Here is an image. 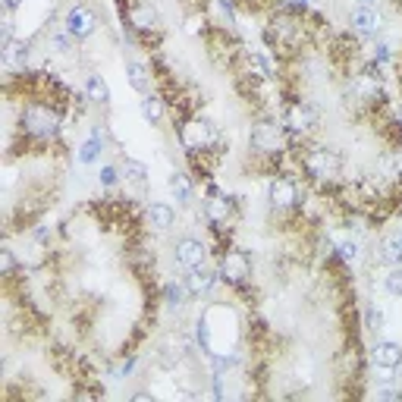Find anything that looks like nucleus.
<instances>
[{"instance_id": "2", "label": "nucleus", "mask_w": 402, "mask_h": 402, "mask_svg": "<svg viewBox=\"0 0 402 402\" xmlns=\"http://www.w3.org/2000/svg\"><path fill=\"white\" fill-rule=\"evenodd\" d=\"M305 173L314 179V183H333L343 173V157L333 151V148H311L302 157Z\"/></svg>"}, {"instance_id": "33", "label": "nucleus", "mask_w": 402, "mask_h": 402, "mask_svg": "<svg viewBox=\"0 0 402 402\" xmlns=\"http://www.w3.org/2000/svg\"><path fill=\"white\" fill-rule=\"evenodd\" d=\"M0 258H4V277H13V271H16V255H13V248H4V251H0Z\"/></svg>"}, {"instance_id": "22", "label": "nucleus", "mask_w": 402, "mask_h": 402, "mask_svg": "<svg viewBox=\"0 0 402 402\" xmlns=\"http://www.w3.org/2000/svg\"><path fill=\"white\" fill-rule=\"evenodd\" d=\"M167 189H170V195H173V199H176L179 204H192V183H189L186 173H170Z\"/></svg>"}, {"instance_id": "18", "label": "nucleus", "mask_w": 402, "mask_h": 402, "mask_svg": "<svg viewBox=\"0 0 402 402\" xmlns=\"http://www.w3.org/2000/svg\"><path fill=\"white\" fill-rule=\"evenodd\" d=\"M126 79H129V85L139 94H151V73H148L145 63H139V60L126 63Z\"/></svg>"}, {"instance_id": "21", "label": "nucleus", "mask_w": 402, "mask_h": 402, "mask_svg": "<svg viewBox=\"0 0 402 402\" xmlns=\"http://www.w3.org/2000/svg\"><path fill=\"white\" fill-rule=\"evenodd\" d=\"M139 110H141V116H145L151 126H161L164 123V101L157 98V94H141Z\"/></svg>"}, {"instance_id": "8", "label": "nucleus", "mask_w": 402, "mask_h": 402, "mask_svg": "<svg viewBox=\"0 0 402 402\" xmlns=\"http://www.w3.org/2000/svg\"><path fill=\"white\" fill-rule=\"evenodd\" d=\"M94 26H98V19H94V13L89 10L85 4H73L63 16V29L69 31V35L76 38V41H82V38H89Z\"/></svg>"}, {"instance_id": "14", "label": "nucleus", "mask_w": 402, "mask_h": 402, "mask_svg": "<svg viewBox=\"0 0 402 402\" xmlns=\"http://www.w3.org/2000/svg\"><path fill=\"white\" fill-rule=\"evenodd\" d=\"M204 217H208L214 226H223L226 220L233 217V201L226 199V195H220L217 189H211L208 201H204Z\"/></svg>"}, {"instance_id": "31", "label": "nucleus", "mask_w": 402, "mask_h": 402, "mask_svg": "<svg viewBox=\"0 0 402 402\" xmlns=\"http://www.w3.org/2000/svg\"><path fill=\"white\" fill-rule=\"evenodd\" d=\"M120 176H123V173L116 170V167H101V176H98V179H101V186H107V189H110V186L120 183Z\"/></svg>"}, {"instance_id": "6", "label": "nucleus", "mask_w": 402, "mask_h": 402, "mask_svg": "<svg viewBox=\"0 0 402 402\" xmlns=\"http://www.w3.org/2000/svg\"><path fill=\"white\" fill-rule=\"evenodd\" d=\"M251 277V258L246 255V251L233 248L223 255V261H220V280L233 283V286H242Z\"/></svg>"}, {"instance_id": "19", "label": "nucleus", "mask_w": 402, "mask_h": 402, "mask_svg": "<svg viewBox=\"0 0 402 402\" xmlns=\"http://www.w3.org/2000/svg\"><path fill=\"white\" fill-rule=\"evenodd\" d=\"M246 69H248V76L261 79V82L273 79V63L267 60L261 51H248V54H246Z\"/></svg>"}, {"instance_id": "11", "label": "nucleus", "mask_w": 402, "mask_h": 402, "mask_svg": "<svg viewBox=\"0 0 402 402\" xmlns=\"http://www.w3.org/2000/svg\"><path fill=\"white\" fill-rule=\"evenodd\" d=\"M271 38L277 44H296L298 38H302V26H298L296 16L289 13H277L271 19Z\"/></svg>"}, {"instance_id": "34", "label": "nucleus", "mask_w": 402, "mask_h": 402, "mask_svg": "<svg viewBox=\"0 0 402 402\" xmlns=\"http://www.w3.org/2000/svg\"><path fill=\"white\" fill-rule=\"evenodd\" d=\"M368 330H383V314L377 308H368Z\"/></svg>"}, {"instance_id": "13", "label": "nucleus", "mask_w": 402, "mask_h": 402, "mask_svg": "<svg viewBox=\"0 0 402 402\" xmlns=\"http://www.w3.org/2000/svg\"><path fill=\"white\" fill-rule=\"evenodd\" d=\"M176 261L183 264L186 271L204 267V264H208V248H204L199 239H179L176 242Z\"/></svg>"}, {"instance_id": "25", "label": "nucleus", "mask_w": 402, "mask_h": 402, "mask_svg": "<svg viewBox=\"0 0 402 402\" xmlns=\"http://www.w3.org/2000/svg\"><path fill=\"white\" fill-rule=\"evenodd\" d=\"M189 296H192V293H189L186 280H183V283H176V280L164 283V302H167L170 308H179V305H186V298H189Z\"/></svg>"}, {"instance_id": "26", "label": "nucleus", "mask_w": 402, "mask_h": 402, "mask_svg": "<svg viewBox=\"0 0 402 402\" xmlns=\"http://www.w3.org/2000/svg\"><path fill=\"white\" fill-rule=\"evenodd\" d=\"M101 151H104V139H89L82 148H79V164H94L101 157Z\"/></svg>"}, {"instance_id": "4", "label": "nucleus", "mask_w": 402, "mask_h": 402, "mask_svg": "<svg viewBox=\"0 0 402 402\" xmlns=\"http://www.w3.org/2000/svg\"><path fill=\"white\" fill-rule=\"evenodd\" d=\"M286 126L277 123V120H261V123H255V129H251V136H248V145H251V151H258V154H280L283 148H286Z\"/></svg>"}, {"instance_id": "23", "label": "nucleus", "mask_w": 402, "mask_h": 402, "mask_svg": "<svg viewBox=\"0 0 402 402\" xmlns=\"http://www.w3.org/2000/svg\"><path fill=\"white\" fill-rule=\"evenodd\" d=\"M120 173H123L126 183H136V186H141V183L148 179V167H145L141 161H136V157H123Z\"/></svg>"}, {"instance_id": "20", "label": "nucleus", "mask_w": 402, "mask_h": 402, "mask_svg": "<svg viewBox=\"0 0 402 402\" xmlns=\"http://www.w3.org/2000/svg\"><path fill=\"white\" fill-rule=\"evenodd\" d=\"M85 94H89L91 104L107 107L110 104V85L104 82V76H89L85 79Z\"/></svg>"}, {"instance_id": "5", "label": "nucleus", "mask_w": 402, "mask_h": 402, "mask_svg": "<svg viewBox=\"0 0 402 402\" xmlns=\"http://www.w3.org/2000/svg\"><path fill=\"white\" fill-rule=\"evenodd\" d=\"M283 126H286L289 136H308V132H314V126H318V110L308 101H296L283 114Z\"/></svg>"}, {"instance_id": "12", "label": "nucleus", "mask_w": 402, "mask_h": 402, "mask_svg": "<svg viewBox=\"0 0 402 402\" xmlns=\"http://www.w3.org/2000/svg\"><path fill=\"white\" fill-rule=\"evenodd\" d=\"M371 361L381 371H396L402 365V346L393 343V340H377L374 349H371Z\"/></svg>"}, {"instance_id": "3", "label": "nucleus", "mask_w": 402, "mask_h": 402, "mask_svg": "<svg viewBox=\"0 0 402 402\" xmlns=\"http://www.w3.org/2000/svg\"><path fill=\"white\" fill-rule=\"evenodd\" d=\"M22 129L35 139H54L60 132V114L51 104H29L22 110Z\"/></svg>"}, {"instance_id": "28", "label": "nucleus", "mask_w": 402, "mask_h": 402, "mask_svg": "<svg viewBox=\"0 0 402 402\" xmlns=\"http://www.w3.org/2000/svg\"><path fill=\"white\" fill-rule=\"evenodd\" d=\"M383 286H387L390 296L402 298V267H393V271L387 273V280H383Z\"/></svg>"}, {"instance_id": "17", "label": "nucleus", "mask_w": 402, "mask_h": 402, "mask_svg": "<svg viewBox=\"0 0 402 402\" xmlns=\"http://www.w3.org/2000/svg\"><path fill=\"white\" fill-rule=\"evenodd\" d=\"M173 220H176V211H173L167 201H151L148 204V223H151V230L167 233L173 226Z\"/></svg>"}, {"instance_id": "24", "label": "nucleus", "mask_w": 402, "mask_h": 402, "mask_svg": "<svg viewBox=\"0 0 402 402\" xmlns=\"http://www.w3.org/2000/svg\"><path fill=\"white\" fill-rule=\"evenodd\" d=\"M4 63L6 66H26L29 63V44L26 41H6L4 44Z\"/></svg>"}, {"instance_id": "38", "label": "nucleus", "mask_w": 402, "mask_h": 402, "mask_svg": "<svg viewBox=\"0 0 402 402\" xmlns=\"http://www.w3.org/2000/svg\"><path fill=\"white\" fill-rule=\"evenodd\" d=\"M132 399H136V402H151V396H148V393H136Z\"/></svg>"}, {"instance_id": "32", "label": "nucleus", "mask_w": 402, "mask_h": 402, "mask_svg": "<svg viewBox=\"0 0 402 402\" xmlns=\"http://www.w3.org/2000/svg\"><path fill=\"white\" fill-rule=\"evenodd\" d=\"M371 57H374V63H377V66H383V63H387L390 60V44H374V51H371Z\"/></svg>"}, {"instance_id": "9", "label": "nucleus", "mask_w": 402, "mask_h": 402, "mask_svg": "<svg viewBox=\"0 0 402 402\" xmlns=\"http://www.w3.org/2000/svg\"><path fill=\"white\" fill-rule=\"evenodd\" d=\"M381 91H383V82H381V66H377V63L352 79V94H356L361 104H371V101H377V98H381Z\"/></svg>"}, {"instance_id": "7", "label": "nucleus", "mask_w": 402, "mask_h": 402, "mask_svg": "<svg viewBox=\"0 0 402 402\" xmlns=\"http://www.w3.org/2000/svg\"><path fill=\"white\" fill-rule=\"evenodd\" d=\"M267 201H271V208L277 211H289L298 204V183L289 176H273L271 186H267Z\"/></svg>"}, {"instance_id": "15", "label": "nucleus", "mask_w": 402, "mask_h": 402, "mask_svg": "<svg viewBox=\"0 0 402 402\" xmlns=\"http://www.w3.org/2000/svg\"><path fill=\"white\" fill-rule=\"evenodd\" d=\"M352 29L358 31L361 38H374L377 31H381V16L371 6H356L352 10Z\"/></svg>"}, {"instance_id": "35", "label": "nucleus", "mask_w": 402, "mask_h": 402, "mask_svg": "<svg viewBox=\"0 0 402 402\" xmlns=\"http://www.w3.org/2000/svg\"><path fill=\"white\" fill-rule=\"evenodd\" d=\"M132 368H136V358H126L123 365H120V377H129V374H132Z\"/></svg>"}, {"instance_id": "39", "label": "nucleus", "mask_w": 402, "mask_h": 402, "mask_svg": "<svg viewBox=\"0 0 402 402\" xmlns=\"http://www.w3.org/2000/svg\"><path fill=\"white\" fill-rule=\"evenodd\" d=\"M390 242H393V246H396V248H399V255H402V236H393V239H390Z\"/></svg>"}, {"instance_id": "1", "label": "nucleus", "mask_w": 402, "mask_h": 402, "mask_svg": "<svg viewBox=\"0 0 402 402\" xmlns=\"http://www.w3.org/2000/svg\"><path fill=\"white\" fill-rule=\"evenodd\" d=\"M179 141H183L189 154H204L220 145V129L211 120H204V116H192L179 129Z\"/></svg>"}, {"instance_id": "29", "label": "nucleus", "mask_w": 402, "mask_h": 402, "mask_svg": "<svg viewBox=\"0 0 402 402\" xmlns=\"http://www.w3.org/2000/svg\"><path fill=\"white\" fill-rule=\"evenodd\" d=\"M73 41H76V38L69 35L66 29H63V31H54V38H51V44L57 47V54H73Z\"/></svg>"}, {"instance_id": "30", "label": "nucleus", "mask_w": 402, "mask_h": 402, "mask_svg": "<svg viewBox=\"0 0 402 402\" xmlns=\"http://www.w3.org/2000/svg\"><path fill=\"white\" fill-rule=\"evenodd\" d=\"M336 251L346 258V261H356L358 258V242H352V239H343L340 246H336Z\"/></svg>"}, {"instance_id": "41", "label": "nucleus", "mask_w": 402, "mask_h": 402, "mask_svg": "<svg viewBox=\"0 0 402 402\" xmlns=\"http://www.w3.org/2000/svg\"><path fill=\"white\" fill-rule=\"evenodd\" d=\"M293 4H296V6H305V4H311V0H293Z\"/></svg>"}, {"instance_id": "37", "label": "nucleus", "mask_w": 402, "mask_h": 402, "mask_svg": "<svg viewBox=\"0 0 402 402\" xmlns=\"http://www.w3.org/2000/svg\"><path fill=\"white\" fill-rule=\"evenodd\" d=\"M199 22H201V16H189V31H199Z\"/></svg>"}, {"instance_id": "16", "label": "nucleus", "mask_w": 402, "mask_h": 402, "mask_svg": "<svg viewBox=\"0 0 402 402\" xmlns=\"http://www.w3.org/2000/svg\"><path fill=\"white\" fill-rule=\"evenodd\" d=\"M217 277L220 273L208 271V267H195V271L186 273V286H189V293L192 296H208L211 289L217 286Z\"/></svg>"}, {"instance_id": "10", "label": "nucleus", "mask_w": 402, "mask_h": 402, "mask_svg": "<svg viewBox=\"0 0 402 402\" xmlns=\"http://www.w3.org/2000/svg\"><path fill=\"white\" fill-rule=\"evenodd\" d=\"M126 22H129V29L141 31V35H151L161 26V16H157L151 4H132L129 13H126Z\"/></svg>"}, {"instance_id": "40", "label": "nucleus", "mask_w": 402, "mask_h": 402, "mask_svg": "<svg viewBox=\"0 0 402 402\" xmlns=\"http://www.w3.org/2000/svg\"><path fill=\"white\" fill-rule=\"evenodd\" d=\"M356 4H358V6H371V10H374V4H377V0H356Z\"/></svg>"}, {"instance_id": "27", "label": "nucleus", "mask_w": 402, "mask_h": 402, "mask_svg": "<svg viewBox=\"0 0 402 402\" xmlns=\"http://www.w3.org/2000/svg\"><path fill=\"white\" fill-rule=\"evenodd\" d=\"M214 10H217L220 22H223L226 29L236 26V4H233V0H214Z\"/></svg>"}, {"instance_id": "36", "label": "nucleus", "mask_w": 402, "mask_h": 402, "mask_svg": "<svg viewBox=\"0 0 402 402\" xmlns=\"http://www.w3.org/2000/svg\"><path fill=\"white\" fill-rule=\"evenodd\" d=\"M19 4H22V0H4V10L13 13V10H19Z\"/></svg>"}]
</instances>
